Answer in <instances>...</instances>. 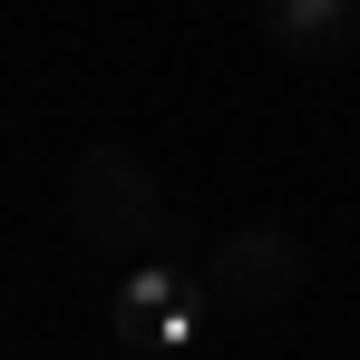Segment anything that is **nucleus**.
Wrapping results in <instances>:
<instances>
[{"label":"nucleus","instance_id":"nucleus-1","mask_svg":"<svg viewBox=\"0 0 360 360\" xmlns=\"http://www.w3.org/2000/svg\"><path fill=\"white\" fill-rule=\"evenodd\" d=\"M68 234L88 253H146L166 234V185L146 176L136 146H117V136L78 146V166H68Z\"/></svg>","mask_w":360,"mask_h":360},{"label":"nucleus","instance_id":"nucleus-2","mask_svg":"<svg viewBox=\"0 0 360 360\" xmlns=\"http://www.w3.org/2000/svg\"><path fill=\"white\" fill-rule=\"evenodd\" d=\"M302 273H311V253H302L292 224H234V234L205 253V302L214 311H292Z\"/></svg>","mask_w":360,"mask_h":360},{"label":"nucleus","instance_id":"nucleus-3","mask_svg":"<svg viewBox=\"0 0 360 360\" xmlns=\"http://www.w3.org/2000/svg\"><path fill=\"white\" fill-rule=\"evenodd\" d=\"M253 20L292 68H341L360 49V0H253Z\"/></svg>","mask_w":360,"mask_h":360}]
</instances>
